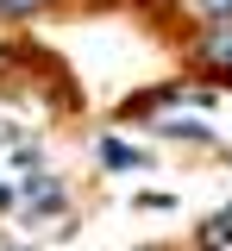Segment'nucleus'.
Masks as SVG:
<instances>
[{"label": "nucleus", "instance_id": "423d86ee", "mask_svg": "<svg viewBox=\"0 0 232 251\" xmlns=\"http://www.w3.org/2000/svg\"><path fill=\"white\" fill-rule=\"evenodd\" d=\"M38 6H44V0H0V13H6V19H13V13H38Z\"/></svg>", "mask_w": 232, "mask_h": 251}, {"label": "nucleus", "instance_id": "39448f33", "mask_svg": "<svg viewBox=\"0 0 232 251\" xmlns=\"http://www.w3.org/2000/svg\"><path fill=\"white\" fill-rule=\"evenodd\" d=\"M157 132H163V138H207L201 120H157Z\"/></svg>", "mask_w": 232, "mask_h": 251}, {"label": "nucleus", "instance_id": "20e7f679", "mask_svg": "<svg viewBox=\"0 0 232 251\" xmlns=\"http://www.w3.org/2000/svg\"><path fill=\"white\" fill-rule=\"evenodd\" d=\"M207 245H232V207H220V214L207 220V232H201Z\"/></svg>", "mask_w": 232, "mask_h": 251}, {"label": "nucleus", "instance_id": "f257e3e1", "mask_svg": "<svg viewBox=\"0 0 232 251\" xmlns=\"http://www.w3.org/2000/svg\"><path fill=\"white\" fill-rule=\"evenodd\" d=\"M19 201L32 207V220L57 214V207H63V176H50V170H32V176H19Z\"/></svg>", "mask_w": 232, "mask_h": 251}, {"label": "nucleus", "instance_id": "7ed1b4c3", "mask_svg": "<svg viewBox=\"0 0 232 251\" xmlns=\"http://www.w3.org/2000/svg\"><path fill=\"white\" fill-rule=\"evenodd\" d=\"M201 50H207L213 63H226V69H232V25H213V31H207V44H201Z\"/></svg>", "mask_w": 232, "mask_h": 251}, {"label": "nucleus", "instance_id": "f03ea898", "mask_svg": "<svg viewBox=\"0 0 232 251\" xmlns=\"http://www.w3.org/2000/svg\"><path fill=\"white\" fill-rule=\"evenodd\" d=\"M100 163H107V170H144L151 157L132 151V145H119V138H100Z\"/></svg>", "mask_w": 232, "mask_h": 251}, {"label": "nucleus", "instance_id": "0eeeda50", "mask_svg": "<svg viewBox=\"0 0 232 251\" xmlns=\"http://www.w3.org/2000/svg\"><path fill=\"white\" fill-rule=\"evenodd\" d=\"M207 6H220V13H226V6H232V0H207Z\"/></svg>", "mask_w": 232, "mask_h": 251}]
</instances>
